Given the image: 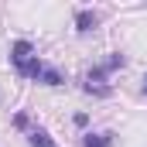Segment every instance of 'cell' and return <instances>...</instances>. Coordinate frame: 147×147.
Segmentation results:
<instances>
[{"mask_svg":"<svg viewBox=\"0 0 147 147\" xmlns=\"http://www.w3.org/2000/svg\"><path fill=\"white\" fill-rule=\"evenodd\" d=\"M75 24H79V31H92V28H96V14L79 10V14H75Z\"/></svg>","mask_w":147,"mask_h":147,"instance_id":"3957f363","label":"cell"},{"mask_svg":"<svg viewBox=\"0 0 147 147\" xmlns=\"http://www.w3.org/2000/svg\"><path fill=\"white\" fill-rule=\"evenodd\" d=\"M10 62H14V69L24 75V79H41V82H48V86H58V82H62V75L55 72V69H48V65L34 55V48H31L28 41H17V45L10 48Z\"/></svg>","mask_w":147,"mask_h":147,"instance_id":"6da1fadb","label":"cell"},{"mask_svg":"<svg viewBox=\"0 0 147 147\" xmlns=\"http://www.w3.org/2000/svg\"><path fill=\"white\" fill-rule=\"evenodd\" d=\"M144 92H147V75H144Z\"/></svg>","mask_w":147,"mask_h":147,"instance_id":"5b68a950","label":"cell"},{"mask_svg":"<svg viewBox=\"0 0 147 147\" xmlns=\"http://www.w3.org/2000/svg\"><path fill=\"white\" fill-rule=\"evenodd\" d=\"M113 144V134H86L82 147H110Z\"/></svg>","mask_w":147,"mask_h":147,"instance_id":"7a4b0ae2","label":"cell"},{"mask_svg":"<svg viewBox=\"0 0 147 147\" xmlns=\"http://www.w3.org/2000/svg\"><path fill=\"white\" fill-rule=\"evenodd\" d=\"M31 147H58L45 130H31Z\"/></svg>","mask_w":147,"mask_h":147,"instance_id":"277c9868","label":"cell"}]
</instances>
